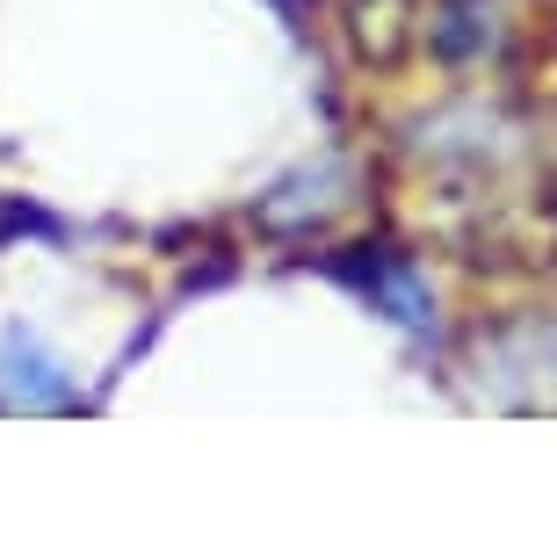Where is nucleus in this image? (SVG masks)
Returning <instances> with one entry per match:
<instances>
[{
  "mask_svg": "<svg viewBox=\"0 0 557 557\" xmlns=\"http://www.w3.org/2000/svg\"><path fill=\"white\" fill-rule=\"evenodd\" d=\"M0 398L22 406V413H44V406H73V376L51 348H44L29 326L0 333Z\"/></svg>",
  "mask_w": 557,
  "mask_h": 557,
  "instance_id": "f257e3e1",
  "label": "nucleus"
}]
</instances>
